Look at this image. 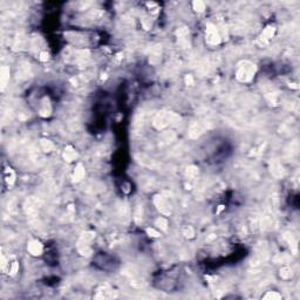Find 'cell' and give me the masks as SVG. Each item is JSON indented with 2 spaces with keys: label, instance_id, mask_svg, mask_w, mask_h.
<instances>
[{
  "label": "cell",
  "instance_id": "18",
  "mask_svg": "<svg viewBox=\"0 0 300 300\" xmlns=\"http://www.w3.org/2000/svg\"><path fill=\"white\" fill-rule=\"evenodd\" d=\"M18 270H19V264L16 262H14L12 264V267H11L9 272H11V274H15V273L18 272Z\"/></svg>",
  "mask_w": 300,
  "mask_h": 300
},
{
  "label": "cell",
  "instance_id": "6",
  "mask_svg": "<svg viewBox=\"0 0 300 300\" xmlns=\"http://www.w3.org/2000/svg\"><path fill=\"white\" fill-rule=\"evenodd\" d=\"M76 157H77V152L75 151L74 148L70 147V145H67L65 148V151H63V158L67 162H72V161L76 159Z\"/></svg>",
  "mask_w": 300,
  "mask_h": 300
},
{
  "label": "cell",
  "instance_id": "13",
  "mask_svg": "<svg viewBox=\"0 0 300 300\" xmlns=\"http://www.w3.org/2000/svg\"><path fill=\"white\" fill-rule=\"evenodd\" d=\"M156 224H157V226L159 227V229H162L163 231H166V229H168V222H166V219H164V218H158L157 220H156Z\"/></svg>",
  "mask_w": 300,
  "mask_h": 300
},
{
  "label": "cell",
  "instance_id": "23",
  "mask_svg": "<svg viewBox=\"0 0 300 300\" xmlns=\"http://www.w3.org/2000/svg\"><path fill=\"white\" fill-rule=\"evenodd\" d=\"M6 265H7V260H6V258L2 255V257H1V267H2V270L6 269Z\"/></svg>",
  "mask_w": 300,
  "mask_h": 300
},
{
  "label": "cell",
  "instance_id": "7",
  "mask_svg": "<svg viewBox=\"0 0 300 300\" xmlns=\"http://www.w3.org/2000/svg\"><path fill=\"white\" fill-rule=\"evenodd\" d=\"M8 80H9V68L2 67L0 70V83H1V89L2 90L5 89Z\"/></svg>",
  "mask_w": 300,
  "mask_h": 300
},
{
  "label": "cell",
  "instance_id": "11",
  "mask_svg": "<svg viewBox=\"0 0 300 300\" xmlns=\"http://www.w3.org/2000/svg\"><path fill=\"white\" fill-rule=\"evenodd\" d=\"M41 147H42V149L47 151V152H49V151H52L54 149V144H53L51 141H48V140H42L41 141Z\"/></svg>",
  "mask_w": 300,
  "mask_h": 300
},
{
  "label": "cell",
  "instance_id": "5",
  "mask_svg": "<svg viewBox=\"0 0 300 300\" xmlns=\"http://www.w3.org/2000/svg\"><path fill=\"white\" fill-rule=\"evenodd\" d=\"M155 204H156V206H157V209L162 213H169L170 210H169V204L166 203L164 198L162 197V196H156V198H155Z\"/></svg>",
  "mask_w": 300,
  "mask_h": 300
},
{
  "label": "cell",
  "instance_id": "19",
  "mask_svg": "<svg viewBox=\"0 0 300 300\" xmlns=\"http://www.w3.org/2000/svg\"><path fill=\"white\" fill-rule=\"evenodd\" d=\"M184 234H185L187 237H189V238H191V237H194V230H192L191 227H188L187 230L184 231Z\"/></svg>",
  "mask_w": 300,
  "mask_h": 300
},
{
  "label": "cell",
  "instance_id": "4",
  "mask_svg": "<svg viewBox=\"0 0 300 300\" xmlns=\"http://www.w3.org/2000/svg\"><path fill=\"white\" fill-rule=\"evenodd\" d=\"M27 250L32 255H40L42 253V244L38 240H32L30 244L27 245Z\"/></svg>",
  "mask_w": 300,
  "mask_h": 300
},
{
  "label": "cell",
  "instance_id": "10",
  "mask_svg": "<svg viewBox=\"0 0 300 300\" xmlns=\"http://www.w3.org/2000/svg\"><path fill=\"white\" fill-rule=\"evenodd\" d=\"M52 112V108H51V103L48 101V98H45L44 102L41 103V108H40V115L41 116H48Z\"/></svg>",
  "mask_w": 300,
  "mask_h": 300
},
{
  "label": "cell",
  "instance_id": "9",
  "mask_svg": "<svg viewBox=\"0 0 300 300\" xmlns=\"http://www.w3.org/2000/svg\"><path fill=\"white\" fill-rule=\"evenodd\" d=\"M83 177H84V168H83V165L81 163H79L76 165V168H75L73 180H74V182H79V180H82Z\"/></svg>",
  "mask_w": 300,
  "mask_h": 300
},
{
  "label": "cell",
  "instance_id": "12",
  "mask_svg": "<svg viewBox=\"0 0 300 300\" xmlns=\"http://www.w3.org/2000/svg\"><path fill=\"white\" fill-rule=\"evenodd\" d=\"M280 277L283 278V279H288V278L292 277V270L290 269V267H284V269H281L280 271Z\"/></svg>",
  "mask_w": 300,
  "mask_h": 300
},
{
  "label": "cell",
  "instance_id": "17",
  "mask_svg": "<svg viewBox=\"0 0 300 300\" xmlns=\"http://www.w3.org/2000/svg\"><path fill=\"white\" fill-rule=\"evenodd\" d=\"M14 177H15L14 173L9 170V175H7V177H6V180H7V183L9 184V185H12V184L14 183V180H15Z\"/></svg>",
  "mask_w": 300,
  "mask_h": 300
},
{
  "label": "cell",
  "instance_id": "21",
  "mask_svg": "<svg viewBox=\"0 0 300 300\" xmlns=\"http://www.w3.org/2000/svg\"><path fill=\"white\" fill-rule=\"evenodd\" d=\"M147 231H148V233H149L150 236H152V237H157V236H159V233H158L157 231H155L154 229H148Z\"/></svg>",
  "mask_w": 300,
  "mask_h": 300
},
{
  "label": "cell",
  "instance_id": "14",
  "mask_svg": "<svg viewBox=\"0 0 300 300\" xmlns=\"http://www.w3.org/2000/svg\"><path fill=\"white\" fill-rule=\"evenodd\" d=\"M192 6L195 8V11L197 12H203L204 9H205V4L203 2V1H194V4H192Z\"/></svg>",
  "mask_w": 300,
  "mask_h": 300
},
{
  "label": "cell",
  "instance_id": "3",
  "mask_svg": "<svg viewBox=\"0 0 300 300\" xmlns=\"http://www.w3.org/2000/svg\"><path fill=\"white\" fill-rule=\"evenodd\" d=\"M205 40L209 45L216 46L220 42V34L218 30L216 28V26L213 25H208V28L205 32Z\"/></svg>",
  "mask_w": 300,
  "mask_h": 300
},
{
  "label": "cell",
  "instance_id": "16",
  "mask_svg": "<svg viewBox=\"0 0 300 300\" xmlns=\"http://www.w3.org/2000/svg\"><path fill=\"white\" fill-rule=\"evenodd\" d=\"M264 298H265V299H280L281 295L276 292H269L266 295H264Z\"/></svg>",
  "mask_w": 300,
  "mask_h": 300
},
{
  "label": "cell",
  "instance_id": "22",
  "mask_svg": "<svg viewBox=\"0 0 300 300\" xmlns=\"http://www.w3.org/2000/svg\"><path fill=\"white\" fill-rule=\"evenodd\" d=\"M40 60L41 61H47L48 60V53L47 52H42L40 54Z\"/></svg>",
  "mask_w": 300,
  "mask_h": 300
},
{
  "label": "cell",
  "instance_id": "15",
  "mask_svg": "<svg viewBox=\"0 0 300 300\" xmlns=\"http://www.w3.org/2000/svg\"><path fill=\"white\" fill-rule=\"evenodd\" d=\"M187 173L189 177H195L196 175L198 173V170H197V168H195V166H189L187 170Z\"/></svg>",
  "mask_w": 300,
  "mask_h": 300
},
{
  "label": "cell",
  "instance_id": "8",
  "mask_svg": "<svg viewBox=\"0 0 300 300\" xmlns=\"http://www.w3.org/2000/svg\"><path fill=\"white\" fill-rule=\"evenodd\" d=\"M273 34H274V27L270 26V27L265 28V30L262 32V35L260 37V41H262V45H266L267 41L273 37Z\"/></svg>",
  "mask_w": 300,
  "mask_h": 300
},
{
  "label": "cell",
  "instance_id": "1",
  "mask_svg": "<svg viewBox=\"0 0 300 300\" xmlns=\"http://www.w3.org/2000/svg\"><path fill=\"white\" fill-rule=\"evenodd\" d=\"M255 66L250 62V61H241L238 67H237V72H236V76L237 79L241 81V82H248L251 81L255 76Z\"/></svg>",
  "mask_w": 300,
  "mask_h": 300
},
{
  "label": "cell",
  "instance_id": "20",
  "mask_svg": "<svg viewBox=\"0 0 300 300\" xmlns=\"http://www.w3.org/2000/svg\"><path fill=\"white\" fill-rule=\"evenodd\" d=\"M185 82H187L189 86H192V84H194V79H192L191 75H188L187 77H185Z\"/></svg>",
  "mask_w": 300,
  "mask_h": 300
},
{
  "label": "cell",
  "instance_id": "2",
  "mask_svg": "<svg viewBox=\"0 0 300 300\" xmlns=\"http://www.w3.org/2000/svg\"><path fill=\"white\" fill-rule=\"evenodd\" d=\"M94 239V233L91 232H86L81 236V238L79 239L77 243V250L79 252L83 255H90L91 253V248H90V243Z\"/></svg>",
  "mask_w": 300,
  "mask_h": 300
}]
</instances>
